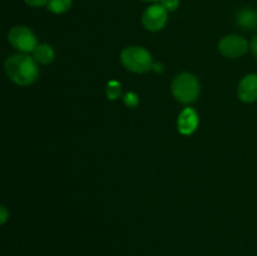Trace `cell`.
Returning <instances> with one entry per match:
<instances>
[{"label": "cell", "instance_id": "9", "mask_svg": "<svg viewBox=\"0 0 257 256\" xmlns=\"http://www.w3.org/2000/svg\"><path fill=\"white\" fill-rule=\"evenodd\" d=\"M236 22L242 29L252 30L257 28V14L250 8H243L236 14Z\"/></svg>", "mask_w": 257, "mask_h": 256}, {"label": "cell", "instance_id": "19", "mask_svg": "<svg viewBox=\"0 0 257 256\" xmlns=\"http://www.w3.org/2000/svg\"><path fill=\"white\" fill-rule=\"evenodd\" d=\"M142 2H151V3H156V2H161V0H142Z\"/></svg>", "mask_w": 257, "mask_h": 256}, {"label": "cell", "instance_id": "17", "mask_svg": "<svg viewBox=\"0 0 257 256\" xmlns=\"http://www.w3.org/2000/svg\"><path fill=\"white\" fill-rule=\"evenodd\" d=\"M251 50H252V54L255 55V58L257 59V35L252 38L251 40Z\"/></svg>", "mask_w": 257, "mask_h": 256}, {"label": "cell", "instance_id": "20", "mask_svg": "<svg viewBox=\"0 0 257 256\" xmlns=\"http://www.w3.org/2000/svg\"><path fill=\"white\" fill-rule=\"evenodd\" d=\"M256 14H257V10H256Z\"/></svg>", "mask_w": 257, "mask_h": 256}, {"label": "cell", "instance_id": "7", "mask_svg": "<svg viewBox=\"0 0 257 256\" xmlns=\"http://www.w3.org/2000/svg\"><path fill=\"white\" fill-rule=\"evenodd\" d=\"M198 123H200V118H198L197 112L192 108H185L178 115V132L183 136H191L197 130Z\"/></svg>", "mask_w": 257, "mask_h": 256}, {"label": "cell", "instance_id": "12", "mask_svg": "<svg viewBox=\"0 0 257 256\" xmlns=\"http://www.w3.org/2000/svg\"><path fill=\"white\" fill-rule=\"evenodd\" d=\"M105 94H107L108 99L110 100H115L117 98H119L120 94H122V85H120V83H118L117 80L108 82L107 88H105Z\"/></svg>", "mask_w": 257, "mask_h": 256}, {"label": "cell", "instance_id": "4", "mask_svg": "<svg viewBox=\"0 0 257 256\" xmlns=\"http://www.w3.org/2000/svg\"><path fill=\"white\" fill-rule=\"evenodd\" d=\"M8 40L14 49L20 53H30L38 45L35 34L28 27H14L8 34Z\"/></svg>", "mask_w": 257, "mask_h": 256}, {"label": "cell", "instance_id": "14", "mask_svg": "<svg viewBox=\"0 0 257 256\" xmlns=\"http://www.w3.org/2000/svg\"><path fill=\"white\" fill-rule=\"evenodd\" d=\"M161 5L167 12H175L178 8V5H180V0H161Z\"/></svg>", "mask_w": 257, "mask_h": 256}, {"label": "cell", "instance_id": "1", "mask_svg": "<svg viewBox=\"0 0 257 256\" xmlns=\"http://www.w3.org/2000/svg\"><path fill=\"white\" fill-rule=\"evenodd\" d=\"M4 70L7 77L15 84L27 87L33 84L39 77L38 63L33 57L19 53L10 55L4 63Z\"/></svg>", "mask_w": 257, "mask_h": 256}, {"label": "cell", "instance_id": "8", "mask_svg": "<svg viewBox=\"0 0 257 256\" xmlns=\"http://www.w3.org/2000/svg\"><path fill=\"white\" fill-rule=\"evenodd\" d=\"M237 94L242 102L252 103L257 100V74H248L240 82Z\"/></svg>", "mask_w": 257, "mask_h": 256}, {"label": "cell", "instance_id": "15", "mask_svg": "<svg viewBox=\"0 0 257 256\" xmlns=\"http://www.w3.org/2000/svg\"><path fill=\"white\" fill-rule=\"evenodd\" d=\"M8 220H9V211L4 206L0 205V225H4Z\"/></svg>", "mask_w": 257, "mask_h": 256}, {"label": "cell", "instance_id": "13", "mask_svg": "<svg viewBox=\"0 0 257 256\" xmlns=\"http://www.w3.org/2000/svg\"><path fill=\"white\" fill-rule=\"evenodd\" d=\"M124 103L127 107L130 108H136L138 104H140V98L136 93L130 92L124 95Z\"/></svg>", "mask_w": 257, "mask_h": 256}, {"label": "cell", "instance_id": "5", "mask_svg": "<svg viewBox=\"0 0 257 256\" xmlns=\"http://www.w3.org/2000/svg\"><path fill=\"white\" fill-rule=\"evenodd\" d=\"M167 10L161 4H153L145 10L142 15V24L150 32H160L167 23Z\"/></svg>", "mask_w": 257, "mask_h": 256}, {"label": "cell", "instance_id": "11", "mask_svg": "<svg viewBox=\"0 0 257 256\" xmlns=\"http://www.w3.org/2000/svg\"><path fill=\"white\" fill-rule=\"evenodd\" d=\"M47 8L54 14H64L72 8V0H49Z\"/></svg>", "mask_w": 257, "mask_h": 256}, {"label": "cell", "instance_id": "16", "mask_svg": "<svg viewBox=\"0 0 257 256\" xmlns=\"http://www.w3.org/2000/svg\"><path fill=\"white\" fill-rule=\"evenodd\" d=\"M28 5L30 7H34V8H40V7H44V5L48 4L49 0H24Z\"/></svg>", "mask_w": 257, "mask_h": 256}, {"label": "cell", "instance_id": "3", "mask_svg": "<svg viewBox=\"0 0 257 256\" xmlns=\"http://www.w3.org/2000/svg\"><path fill=\"white\" fill-rule=\"evenodd\" d=\"M120 62L125 69L133 73H146L152 69L151 53L142 47H127L120 53Z\"/></svg>", "mask_w": 257, "mask_h": 256}, {"label": "cell", "instance_id": "18", "mask_svg": "<svg viewBox=\"0 0 257 256\" xmlns=\"http://www.w3.org/2000/svg\"><path fill=\"white\" fill-rule=\"evenodd\" d=\"M151 70H155V72H160V73H162L163 72V65L162 64H158V63H153V65H152V69Z\"/></svg>", "mask_w": 257, "mask_h": 256}, {"label": "cell", "instance_id": "10", "mask_svg": "<svg viewBox=\"0 0 257 256\" xmlns=\"http://www.w3.org/2000/svg\"><path fill=\"white\" fill-rule=\"evenodd\" d=\"M33 58L40 64H49L54 60L55 52L49 44H38L33 50Z\"/></svg>", "mask_w": 257, "mask_h": 256}, {"label": "cell", "instance_id": "6", "mask_svg": "<svg viewBox=\"0 0 257 256\" xmlns=\"http://www.w3.org/2000/svg\"><path fill=\"white\" fill-rule=\"evenodd\" d=\"M218 50L227 58H240L248 50V43L241 35H227L218 43Z\"/></svg>", "mask_w": 257, "mask_h": 256}, {"label": "cell", "instance_id": "2", "mask_svg": "<svg viewBox=\"0 0 257 256\" xmlns=\"http://www.w3.org/2000/svg\"><path fill=\"white\" fill-rule=\"evenodd\" d=\"M172 94L176 99L183 104H190L195 102L200 94V82L197 77L191 73H181L176 75L173 79L172 85Z\"/></svg>", "mask_w": 257, "mask_h": 256}]
</instances>
